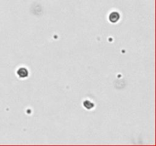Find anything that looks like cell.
Segmentation results:
<instances>
[{"label": "cell", "mask_w": 156, "mask_h": 146, "mask_svg": "<svg viewBox=\"0 0 156 146\" xmlns=\"http://www.w3.org/2000/svg\"><path fill=\"white\" fill-rule=\"evenodd\" d=\"M84 106L87 109H91V107H93L94 106V104L91 103V102L88 101V100H86L84 102Z\"/></svg>", "instance_id": "3957f363"}, {"label": "cell", "mask_w": 156, "mask_h": 146, "mask_svg": "<svg viewBox=\"0 0 156 146\" xmlns=\"http://www.w3.org/2000/svg\"><path fill=\"white\" fill-rule=\"evenodd\" d=\"M119 19H120V14L118 12H112L109 16V20L112 23H116Z\"/></svg>", "instance_id": "6da1fadb"}, {"label": "cell", "mask_w": 156, "mask_h": 146, "mask_svg": "<svg viewBox=\"0 0 156 146\" xmlns=\"http://www.w3.org/2000/svg\"><path fill=\"white\" fill-rule=\"evenodd\" d=\"M17 73L21 78H25L28 75V72L25 68H21V69H19Z\"/></svg>", "instance_id": "7a4b0ae2"}]
</instances>
